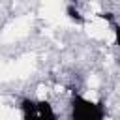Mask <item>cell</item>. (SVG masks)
Wrapping results in <instances>:
<instances>
[{
	"label": "cell",
	"instance_id": "6da1fadb",
	"mask_svg": "<svg viewBox=\"0 0 120 120\" xmlns=\"http://www.w3.org/2000/svg\"><path fill=\"white\" fill-rule=\"evenodd\" d=\"M21 116L24 120H52L56 118V112L47 99H34V98H24L19 103Z\"/></svg>",
	"mask_w": 120,
	"mask_h": 120
},
{
	"label": "cell",
	"instance_id": "7a4b0ae2",
	"mask_svg": "<svg viewBox=\"0 0 120 120\" xmlns=\"http://www.w3.org/2000/svg\"><path fill=\"white\" fill-rule=\"evenodd\" d=\"M103 116H105V107L99 101L88 99L84 96H73L71 118H75V120H101Z\"/></svg>",
	"mask_w": 120,
	"mask_h": 120
},
{
	"label": "cell",
	"instance_id": "3957f363",
	"mask_svg": "<svg viewBox=\"0 0 120 120\" xmlns=\"http://www.w3.org/2000/svg\"><path fill=\"white\" fill-rule=\"evenodd\" d=\"M66 15H68V19H69L71 22H75V24H82V22H84V17L81 15V11H79L73 4L66 8Z\"/></svg>",
	"mask_w": 120,
	"mask_h": 120
},
{
	"label": "cell",
	"instance_id": "277c9868",
	"mask_svg": "<svg viewBox=\"0 0 120 120\" xmlns=\"http://www.w3.org/2000/svg\"><path fill=\"white\" fill-rule=\"evenodd\" d=\"M112 32H114V43L120 47V24H114L112 26Z\"/></svg>",
	"mask_w": 120,
	"mask_h": 120
},
{
	"label": "cell",
	"instance_id": "5b68a950",
	"mask_svg": "<svg viewBox=\"0 0 120 120\" xmlns=\"http://www.w3.org/2000/svg\"><path fill=\"white\" fill-rule=\"evenodd\" d=\"M101 17L107 19V21H112V13H101Z\"/></svg>",
	"mask_w": 120,
	"mask_h": 120
}]
</instances>
